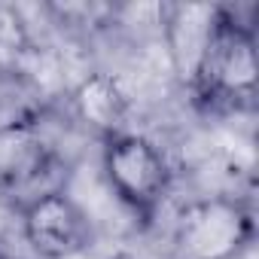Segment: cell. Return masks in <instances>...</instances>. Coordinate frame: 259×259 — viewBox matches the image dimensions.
I'll return each instance as SVG.
<instances>
[{
    "instance_id": "5b68a950",
    "label": "cell",
    "mask_w": 259,
    "mask_h": 259,
    "mask_svg": "<svg viewBox=\"0 0 259 259\" xmlns=\"http://www.w3.org/2000/svg\"><path fill=\"white\" fill-rule=\"evenodd\" d=\"M220 7L213 4H174L162 10V37L174 76L192 89L201 58L210 46Z\"/></svg>"
},
{
    "instance_id": "9c48e42d",
    "label": "cell",
    "mask_w": 259,
    "mask_h": 259,
    "mask_svg": "<svg viewBox=\"0 0 259 259\" xmlns=\"http://www.w3.org/2000/svg\"><path fill=\"white\" fill-rule=\"evenodd\" d=\"M113 259H128V256H113Z\"/></svg>"
},
{
    "instance_id": "52a82bcc",
    "label": "cell",
    "mask_w": 259,
    "mask_h": 259,
    "mask_svg": "<svg viewBox=\"0 0 259 259\" xmlns=\"http://www.w3.org/2000/svg\"><path fill=\"white\" fill-rule=\"evenodd\" d=\"M70 101H73V113L79 116V122L89 125L104 141L125 132V119H128V107L132 104H128V95L113 73L95 70L82 76Z\"/></svg>"
},
{
    "instance_id": "8992f818",
    "label": "cell",
    "mask_w": 259,
    "mask_h": 259,
    "mask_svg": "<svg viewBox=\"0 0 259 259\" xmlns=\"http://www.w3.org/2000/svg\"><path fill=\"white\" fill-rule=\"evenodd\" d=\"M55 153L43 132L28 119L0 125V192H22L37 186L52 168Z\"/></svg>"
},
{
    "instance_id": "3957f363",
    "label": "cell",
    "mask_w": 259,
    "mask_h": 259,
    "mask_svg": "<svg viewBox=\"0 0 259 259\" xmlns=\"http://www.w3.org/2000/svg\"><path fill=\"white\" fill-rule=\"evenodd\" d=\"M253 238V217L235 198H201L183 207L174 232L177 259H235Z\"/></svg>"
},
{
    "instance_id": "6da1fadb",
    "label": "cell",
    "mask_w": 259,
    "mask_h": 259,
    "mask_svg": "<svg viewBox=\"0 0 259 259\" xmlns=\"http://www.w3.org/2000/svg\"><path fill=\"white\" fill-rule=\"evenodd\" d=\"M256 28L241 19L238 10L220 7L210 46L201 58L192 92L207 107H235L256 95Z\"/></svg>"
},
{
    "instance_id": "7a4b0ae2",
    "label": "cell",
    "mask_w": 259,
    "mask_h": 259,
    "mask_svg": "<svg viewBox=\"0 0 259 259\" xmlns=\"http://www.w3.org/2000/svg\"><path fill=\"white\" fill-rule=\"evenodd\" d=\"M104 177L110 192L135 217L150 220L171 186V168L162 150L132 132H122L104 141L101 153Z\"/></svg>"
},
{
    "instance_id": "ba28073f",
    "label": "cell",
    "mask_w": 259,
    "mask_h": 259,
    "mask_svg": "<svg viewBox=\"0 0 259 259\" xmlns=\"http://www.w3.org/2000/svg\"><path fill=\"white\" fill-rule=\"evenodd\" d=\"M28 49V31L16 10L0 7V58H19Z\"/></svg>"
},
{
    "instance_id": "277c9868",
    "label": "cell",
    "mask_w": 259,
    "mask_h": 259,
    "mask_svg": "<svg viewBox=\"0 0 259 259\" xmlns=\"http://www.w3.org/2000/svg\"><path fill=\"white\" fill-rule=\"evenodd\" d=\"M22 235L43 259H73L92 244V220L64 189H55L22 204Z\"/></svg>"
}]
</instances>
